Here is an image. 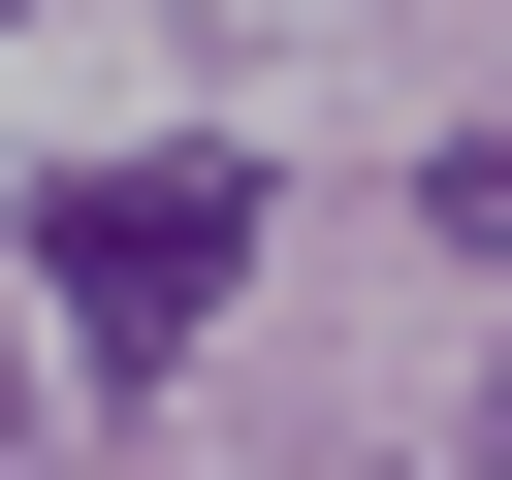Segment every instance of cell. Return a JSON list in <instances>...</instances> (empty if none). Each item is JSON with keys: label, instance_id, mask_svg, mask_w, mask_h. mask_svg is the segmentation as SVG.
<instances>
[{"label": "cell", "instance_id": "obj_1", "mask_svg": "<svg viewBox=\"0 0 512 480\" xmlns=\"http://www.w3.org/2000/svg\"><path fill=\"white\" fill-rule=\"evenodd\" d=\"M224 256H256V160H224V128H192V160H64V192H32V288H64V352H96V384H160V352L224 320Z\"/></svg>", "mask_w": 512, "mask_h": 480}, {"label": "cell", "instance_id": "obj_2", "mask_svg": "<svg viewBox=\"0 0 512 480\" xmlns=\"http://www.w3.org/2000/svg\"><path fill=\"white\" fill-rule=\"evenodd\" d=\"M448 224H480V256H512V128H480V160H448Z\"/></svg>", "mask_w": 512, "mask_h": 480}]
</instances>
